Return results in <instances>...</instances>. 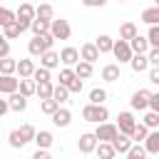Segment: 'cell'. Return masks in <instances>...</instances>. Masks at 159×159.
I'll use <instances>...</instances> for the list:
<instances>
[{
    "instance_id": "6da1fadb",
    "label": "cell",
    "mask_w": 159,
    "mask_h": 159,
    "mask_svg": "<svg viewBox=\"0 0 159 159\" xmlns=\"http://www.w3.org/2000/svg\"><path fill=\"white\" fill-rule=\"evenodd\" d=\"M35 132H37V129H35L32 124H22V127H17V129H12V132H10L7 142H10V147H12V149H22L25 144H30V142H32Z\"/></svg>"
},
{
    "instance_id": "7a4b0ae2",
    "label": "cell",
    "mask_w": 159,
    "mask_h": 159,
    "mask_svg": "<svg viewBox=\"0 0 159 159\" xmlns=\"http://www.w3.org/2000/svg\"><path fill=\"white\" fill-rule=\"evenodd\" d=\"M52 45H55V37H52L50 32H45V35H35V37L27 42V52H30V57H40L42 52L52 50Z\"/></svg>"
},
{
    "instance_id": "3957f363",
    "label": "cell",
    "mask_w": 159,
    "mask_h": 159,
    "mask_svg": "<svg viewBox=\"0 0 159 159\" xmlns=\"http://www.w3.org/2000/svg\"><path fill=\"white\" fill-rule=\"evenodd\" d=\"M82 119L84 122H92V124H102V122H107L109 119V109L104 107V104H84V109H82Z\"/></svg>"
},
{
    "instance_id": "277c9868",
    "label": "cell",
    "mask_w": 159,
    "mask_h": 159,
    "mask_svg": "<svg viewBox=\"0 0 159 159\" xmlns=\"http://www.w3.org/2000/svg\"><path fill=\"white\" fill-rule=\"evenodd\" d=\"M35 20V5H30V2H22L17 10H15V22L20 25V30L25 32V30H30V22Z\"/></svg>"
},
{
    "instance_id": "5b68a950",
    "label": "cell",
    "mask_w": 159,
    "mask_h": 159,
    "mask_svg": "<svg viewBox=\"0 0 159 159\" xmlns=\"http://www.w3.org/2000/svg\"><path fill=\"white\" fill-rule=\"evenodd\" d=\"M50 35H52L55 40H70V35H72V27H70V22H67V20H62V17H55V20L50 22Z\"/></svg>"
},
{
    "instance_id": "8992f818",
    "label": "cell",
    "mask_w": 159,
    "mask_h": 159,
    "mask_svg": "<svg viewBox=\"0 0 159 159\" xmlns=\"http://www.w3.org/2000/svg\"><path fill=\"white\" fill-rule=\"evenodd\" d=\"M92 134H94L97 142H112L119 132H117V124H112V122H102V124H97V129H94Z\"/></svg>"
},
{
    "instance_id": "52a82bcc",
    "label": "cell",
    "mask_w": 159,
    "mask_h": 159,
    "mask_svg": "<svg viewBox=\"0 0 159 159\" xmlns=\"http://www.w3.org/2000/svg\"><path fill=\"white\" fill-rule=\"evenodd\" d=\"M134 124H137V119H134L132 112H119V114H117V132H119V134L129 137L132 129H134Z\"/></svg>"
},
{
    "instance_id": "ba28073f",
    "label": "cell",
    "mask_w": 159,
    "mask_h": 159,
    "mask_svg": "<svg viewBox=\"0 0 159 159\" xmlns=\"http://www.w3.org/2000/svg\"><path fill=\"white\" fill-rule=\"evenodd\" d=\"M149 94H152V89H137V92L132 94V99H129L132 109H134V112H147V107H149Z\"/></svg>"
},
{
    "instance_id": "9c48e42d",
    "label": "cell",
    "mask_w": 159,
    "mask_h": 159,
    "mask_svg": "<svg viewBox=\"0 0 159 159\" xmlns=\"http://www.w3.org/2000/svg\"><path fill=\"white\" fill-rule=\"evenodd\" d=\"M112 55L119 60V65L129 62V60H132V50H129V42H124V40H114V45H112Z\"/></svg>"
},
{
    "instance_id": "30bf717a",
    "label": "cell",
    "mask_w": 159,
    "mask_h": 159,
    "mask_svg": "<svg viewBox=\"0 0 159 159\" xmlns=\"http://www.w3.org/2000/svg\"><path fill=\"white\" fill-rule=\"evenodd\" d=\"M77 52H80V60H82V62H89V65H94V62L99 60V52H97L94 42H84V45L77 50Z\"/></svg>"
},
{
    "instance_id": "8fae6325",
    "label": "cell",
    "mask_w": 159,
    "mask_h": 159,
    "mask_svg": "<svg viewBox=\"0 0 159 159\" xmlns=\"http://www.w3.org/2000/svg\"><path fill=\"white\" fill-rule=\"evenodd\" d=\"M57 55H60V62H62L65 67H75V65L80 62V52H77V47H62Z\"/></svg>"
},
{
    "instance_id": "7c38bea8",
    "label": "cell",
    "mask_w": 159,
    "mask_h": 159,
    "mask_svg": "<svg viewBox=\"0 0 159 159\" xmlns=\"http://www.w3.org/2000/svg\"><path fill=\"white\" fill-rule=\"evenodd\" d=\"M94 147H97V139H94V134H92V132L80 134V139H77V149H80L82 154H92V152H94Z\"/></svg>"
},
{
    "instance_id": "4fadbf2b",
    "label": "cell",
    "mask_w": 159,
    "mask_h": 159,
    "mask_svg": "<svg viewBox=\"0 0 159 159\" xmlns=\"http://www.w3.org/2000/svg\"><path fill=\"white\" fill-rule=\"evenodd\" d=\"M32 142L37 144V149H50V147L55 144V137H52V132H50V129H40V132H35Z\"/></svg>"
},
{
    "instance_id": "5bb4252c",
    "label": "cell",
    "mask_w": 159,
    "mask_h": 159,
    "mask_svg": "<svg viewBox=\"0 0 159 159\" xmlns=\"http://www.w3.org/2000/svg\"><path fill=\"white\" fill-rule=\"evenodd\" d=\"M40 67H45V70H55V67H60V55L55 52V50H47V52H42L40 55Z\"/></svg>"
},
{
    "instance_id": "9a60e30c",
    "label": "cell",
    "mask_w": 159,
    "mask_h": 159,
    "mask_svg": "<svg viewBox=\"0 0 159 159\" xmlns=\"http://www.w3.org/2000/svg\"><path fill=\"white\" fill-rule=\"evenodd\" d=\"M15 72L20 75V80H27V77H32V72H35V62H32V57L17 60V65H15Z\"/></svg>"
},
{
    "instance_id": "2e32d148",
    "label": "cell",
    "mask_w": 159,
    "mask_h": 159,
    "mask_svg": "<svg viewBox=\"0 0 159 159\" xmlns=\"http://www.w3.org/2000/svg\"><path fill=\"white\" fill-rule=\"evenodd\" d=\"M109 144H112L114 154H127V152L132 149V144H134V142H132L129 137H124V134H117V137H114V139H112Z\"/></svg>"
},
{
    "instance_id": "e0dca14e",
    "label": "cell",
    "mask_w": 159,
    "mask_h": 159,
    "mask_svg": "<svg viewBox=\"0 0 159 159\" xmlns=\"http://www.w3.org/2000/svg\"><path fill=\"white\" fill-rule=\"evenodd\" d=\"M17 77L15 75H0V94H12L17 92Z\"/></svg>"
},
{
    "instance_id": "ac0fdd59",
    "label": "cell",
    "mask_w": 159,
    "mask_h": 159,
    "mask_svg": "<svg viewBox=\"0 0 159 159\" xmlns=\"http://www.w3.org/2000/svg\"><path fill=\"white\" fill-rule=\"evenodd\" d=\"M35 20H42V22H52L55 20V7L50 2H42L35 7Z\"/></svg>"
},
{
    "instance_id": "d6986e66",
    "label": "cell",
    "mask_w": 159,
    "mask_h": 159,
    "mask_svg": "<svg viewBox=\"0 0 159 159\" xmlns=\"http://www.w3.org/2000/svg\"><path fill=\"white\" fill-rule=\"evenodd\" d=\"M129 50H132V55H147V50H149L147 37H144V35H134V37L129 40Z\"/></svg>"
},
{
    "instance_id": "ffe728a7",
    "label": "cell",
    "mask_w": 159,
    "mask_h": 159,
    "mask_svg": "<svg viewBox=\"0 0 159 159\" xmlns=\"http://www.w3.org/2000/svg\"><path fill=\"white\" fill-rule=\"evenodd\" d=\"M7 107L12 112H25L27 109V97H22L20 92H12V94H7Z\"/></svg>"
},
{
    "instance_id": "44dd1931",
    "label": "cell",
    "mask_w": 159,
    "mask_h": 159,
    "mask_svg": "<svg viewBox=\"0 0 159 159\" xmlns=\"http://www.w3.org/2000/svg\"><path fill=\"white\" fill-rule=\"evenodd\" d=\"M52 124L55 127H70L72 124V112L67 107H60L55 114H52Z\"/></svg>"
},
{
    "instance_id": "7402d4cb",
    "label": "cell",
    "mask_w": 159,
    "mask_h": 159,
    "mask_svg": "<svg viewBox=\"0 0 159 159\" xmlns=\"http://www.w3.org/2000/svg\"><path fill=\"white\" fill-rule=\"evenodd\" d=\"M142 144H144V152H147V154H159V132L152 129Z\"/></svg>"
},
{
    "instance_id": "603a6c76",
    "label": "cell",
    "mask_w": 159,
    "mask_h": 159,
    "mask_svg": "<svg viewBox=\"0 0 159 159\" xmlns=\"http://www.w3.org/2000/svg\"><path fill=\"white\" fill-rule=\"evenodd\" d=\"M72 72H75V77H77V80H82V82H84V80H89V77H92L94 67H92L89 62H82V60H80V62L72 67Z\"/></svg>"
},
{
    "instance_id": "cb8c5ba5",
    "label": "cell",
    "mask_w": 159,
    "mask_h": 159,
    "mask_svg": "<svg viewBox=\"0 0 159 159\" xmlns=\"http://www.w3.org/2000/svg\"><path fill=\"white\" fill-rule=\"evenodd\" d=\"M99 75H102V80H104V82H117V80H122L119 65H114V62H112V65H104Z\"/></svg>"
},
{
    "instance_id": "d4e9b609",
    "label": "cell",
    "mask_w": 159,
    "mask_h": 159,
    "mask_svg": "<svg viewBox=\"0 0 159 159\" xmlns=\"http://www.w3.org/2000/svg\"><path fill=\"white\" fill-rule=\"evenodd\" d=\"M127 65H129V67H132V70H134L137 75H139V72H147V70H149L147 55H132V60H129Z\"/></svg>"
},
{
    "instance_id": "484cf974",
    "label": "cell",
    "mask_w": 159,
    "mask_h": 159,
    "mask_svg": "<svg viewBox=\"0 0 159 159\" xmlns=\"http://www.w3.org/2000/svg\"><path fill=\"white\" fill-rule=\"evenodd\" d=\"M94 154H97V159H114V157H117L109 142H97V147H94Z\"/></svg>"
},
{
    "instance_id": "4316f807",
    "label": "cell",
    "mask_w": 159,
    "mask_h": 159,
    "mask_svg": "<svg viewBox=\"0 0 159 159\" xmlns=\"http://www.w3.org/2000/svg\"><path fill=\"white\" fill-rule=\"evenodd\" d=\"M134 35H139V30H137V25H134V22H122V25H119V40L129 42Z\"/></svg>"
},
{
    "instance_id": "83f0119b",
    "label": "cell",
    "mask_w": 159,
    "mask_h": 159,
    "mask_svg": "<svg viewBox=\"0 0 159 159\" xmlns=\"http://www.w3.org/2000/svg\"><path fill=\"white\" fill-rule=\"evenodd\" d=\"M112 45H114V40H112L109 35H99V37L94 40V47H97V52H99V55L112 52Z\"/></svg>"
},
{
    "instance_id": "f1b7e54d",
    "label": "cell",
    "mask_w": 159,
    "mask_h": 159,
    "mask_svg": "<svg viewBox=\"0 0 159 159\" xmlns=\"http://www.w3.org/2000/svg\"><path fill=\"white\" fill-rule=\"evenodd\" d=\"M147 134H149V129H147L142 122H137V124H134V129H132V134H129V139H132L134 144H142V142L147 139Z\"/></svg>"
},
{
    "instance_id": "f546056e",
    "label": "cell",
    "mask_w": 159,
    "mask_h": 159,
    "mask_svg": "<svg viewBox=\"0 0 159 159\" xmlns=\"http://www.w3.org/2000/svg\"><path fill=\"white\" fill-rule=\"evenodd\" d=\"M142 22H147V25H159V7L154 5V7L142 10Z\"/></svg>"
},
{
    "instance_id": "4dcf8cb0",
    "label": "cell",
    "mask_w": 159,
    "mask_h": 159,
    "mask_svg": "<svg viewBox=\"0 0 159 159\" xmlns=\"http://www.w3.org/2000/svg\"><path fill=\"white\" fill-rule=\"evenodd\" d=\"M0 30H2V32H0V35H2V37H5V40H7V42H10V40H15V37H20V35H22V30H20V25H17V22H10V25H5V27H0Z\"/></svg>"
},
{
    "instance_id": "1f68e13d",
    "label": "cell",
    "mask_w": 159,
    "mask_h": 159,
    "mask_svg": "<svg viewBox=\"0 0 159 159\" xmlns=\"http://www.w3.org/2000/svg\"><path fill=\"white\" fill-rule=\"evenodd\" d=\"M17 92H20L22 97H27V99H30V97L35 94V82H32L30 77H27V80H20V82H17Z\"/></svg>"
},
{
    "instance_id": "d6a6232c",
    "label": "cell",
    "mask_w": 159,
    "mask_h": 159,
    "mask_svg": "<svg viewBox=\"0 0 159 159\" xmlns=\"http://www.w3.org/2000/svg\"><path fill=\"white\" fill-rule=\"evenodd\" d=\"M52 87H55L52 82H37V84H35V94H37L40 99H50V97H52Z\"/></svg>"
},
{
    "instance_id": "836d02e7",
    "label": "cell",
    "mask_w": 159,
    "mask_h": 159,
    "mask_svg": "<svg viewBox=\"0 0 159 159\" xmlns=\"http://www.w3.org/2000/svg\"><path fill=\"white\" fill-rule=\"evenodd\" d=\"M30 80H32L35 84H37V82H52V72L45 70V67H35V72H32Z\"/></svg>"
},
{
    "instance_id": "e575fe53",
    "label": "cell",
    "mask_w": 159,
    "mask_h": 159,
    "mask_svg": "<svg viewBox=\"0 0 159 159\" xmlns=\"http://www.w3.org/2000/svg\"><path fill=\"white\" fill-rule=\"evenodd\" d=\"M67 97H70L67 87H62V84H55V87H52V97H50V99H55L57 104H65V102H67Z\"/></svg>"
},
{
    "instance_id": "d590c367",
    "label": "cell",
    "mask_w": 159,
    "mask_h": 159,
    "mask_svg": "<svg viewBox=\"0 0 159 159\" xmlns=\"http://www.w3.org/2000/svg\"><path fill=\"white\" fill-rule=\"evenodd\" d=\"M107 102V89L104 87H94L89 92V104H104Z\"/></svg>"
},
{
    "instance_id": "8d00e7d4",
    "label": "cell",
    "mask_w": 159,
    "mask_h": 159,
    "mask_svg": "<svg viewBox=\"0 0 159 159\" xmlns=\"http://www.w3.org/2000/svg\"><path fill=\"white\" fill-rule=\"evenodd\" d=\"M142 124H144L149 132H152V129H157V127H159V114L147 109V112H144V117H142Z\"/></svg>"
},
{
    "instance_id": "74e56055",
    "label": "cell",
    "mask_w": 159,
    "mask_h": 159,
    "mask_svg": "<svg viewBox=\"0 0 159 159\" xmlns=\"http://www.w3.org/2000/svg\"><path fill=\"white\" fill-rule=\"evenodd\" d=\"M57 109H60V104H57L55 99H42V102H40V112L47 114V117H52Z\"/></svg>"
},
{
    "instance_id": "f35d334b",
    "label": "cell",
    "mask_w": 159,
    "mask_h": 159,
    "mask_svg": "<svg viewBox=\"0 0 159 159\" xmlns=\"http://www.w3.org/2000/svg\"><path fill=\"white\" fill-rule=\"evenodd\" d=\"M15 65H17V60L2 57V60H0V75H15Z\"/></svg>"
},
{
    "instance_id": "ab89813d",
    "label": "cell",
    "mask_w": 159,
    "mask_h": 159,
    "mask_svg": "<svg viewBox=\"0 0 159 159\" xmlns=\"http://www.w3.org/2000/svg\"><path fill=\"white\" fill-rule=\"evenodd\" d=\"M30 30H32V37H35V35H45V32H50V22L32 20V22H30Z\"/></svg>"
},
{
    "instance_id": "60d3db41",
    "label": "cell",
    "mask_w": 159,
    "mask_h": 159,
    "mask_svg": "<svg viewBox=\"0 0 159 159\" xmlns=\"http://www.w3.org/2000/svg\"><path fill=\"white\" fill-rule=\"evenodd\" d=\"M147 42H149V47H159V25H149Z\"/></svg>"
},
{
    "instance_id": "b9f144b4",
    "label": "cell",
    "mask_w": 159,
    "mask_h": 159,
    "mask_svg": "<svg viewBox=\"0 0 159 159\" xmlns=\"http://www.w3.org/2000/svg\"><path fill=\"white\" fill-rule=\"evenodd\" d=\"M10 22H15V12H12L10 7H2V5H0V27H5V25H10Z\"/></svg>"
},
{
    "instance_id": "7bdbcfd3",
    "label": "cell",
    "mask_w": 159,
    "mask_h": 159,
    "mask_svg": "<svg viewBox=\"0 0 159 159\" xmlns=\"http://www.w3.org/2000/svg\"><path fill=\"white\" fill-rule=\"evenodd\" d=\"M127 159H147V152L142 144H132V149L127 152Z\"/></svg>"
},
{
    "instance_id": "ee69618b",
    "label": "cell",
    "mask_w": 159,
    "mask_h": 159,
    "mask_svg": "<svg viewBox=\"0 0 159 159\" xmlns=\"http://www.w3.org/2000/svg\"><path fill=\"white\" fill-rule=\"evenodd\" d=\"M72 80H75V72H72V67H62V70H60V84H62V87H67Z\"/></svg>"
},
{
    "instance_id": "f6af8a7d",
    "label": "cell",
    "mask_w": 159,
    "mask_h": 159,
    "mask_svg": "<svg viewBox=\"0 0 159 159\" xmlns=\"http://www.w3.org/2000/svg\"><path fill=\"white\" fill-rule=\"evenodd\" d=\"M147 62H149V67H159V47L147 50Z\"/></svg>"
},
{
    "instance_id": "bcb514c9",
    "label": "cell",
    "mask_w": 159,
    "mask_h": 159,
    "mask_svg": "<svg viewBox=\"0 0 159 159\" xmlns=\"http://www.w3.org/2000/svg\"><path fill=\"white\" fill-rule=\"evenodd\" d=\"M82 87H84V84H82V80H77V77H75V80L67 84V92H70V94H80V92H82Z\"/></svg>"
},
{
    "instance_id": "7dc6e473",
    "label": "cell",
    "mask_w": 159,
    "mask_h": 159,
    "mask_svg": "<svg viewBox=\"0 0 159 159\" xmlns=\"http://www.w3.org/2000/svg\"><path fill=\"white\" fill-rule=\"evenodd\" d=\"M147 109L159 114V94H157V92H152V94H149V107H147Z\"/></svg>"
},
{
    "instance_id": "c3c4849f",
    "label": "cell",
    "mask_w": 159,
    "mask_h": 159,
    "mask_svg": "<svg viewBox=\"0 0 159 159\" xmlns=\"http://www.w3.org/2000/svg\"><path fill=\"white\" fill-rule=\"evenodd\" d=\"M2 57H10V42L5 37H0V60Z\"/></svg>"
},
{
    "instance_id": "681fc988",
    "label": "cell",
    "mask_w": 159,
    "mask_h": 159,
    "mask_svg": "<svg viewBox=\"0 0 159 159\" xmlns=\"http://www.w3.org/2000/svg\"><path fill=\"white\" fill-rule=\"evenodd\" d=\"M82 5L84 7H104L107 0H82Z\"/></svg>"
},
{
    "instance_id": "f907efd6",
    "label": "cell",
    "mask_w": 159,
    "mask_h": 159,
    "mask_svg": "<svg viewBox=\"0 0 159 159\" xmlns=\"http://www.w3.org/2000/svg\"><path fill=\"white\" fill-rule=\"evenodd\" d=\"M147 72H149V82H154V84H159V67H149Z\"/></svg>"
},
{
    "instance_id": "816d5d0a",
    "label": "cell",
    "mask_w": 159,
    "mask_h": 159,
    "mask_svg": "<svg viewBox=\"0 0 159 159\" xmlns=\"http://www.w3.org/2000/svg\"><path fill=\"white\" fill-rule=\"evenodd\" d=\"M32 159H52V157H50V152H47V149H37V152L32 154Z\"/></svg>"
},
{
    "instance_id": "f5cc1de1",
    "label": "cell",
    "mask_w": 159,
    "mask_h": 159,
    "mask_svg": "<svg viewBox=\"0 0 159 159\" xmlns=\"http://www.w3.org/2000/svg\"><path fill=\"white\" fill-rule=\"evenodd\" d=\"M10 112V107H7V99H0V117H5Z\"/></svg>"
},
{
    "instance_id": "db71d44e",
    "label": "cell",
    "mask_w": 159,
    "mask_h": 159,
    "mask_svg": "<svg viewBox=\"0 0 159 159\" xmlns=\"http://www.w3.org/2000/svg\"><path fill=\"white\" fill-rule=\"evenodd\" d=\"M119 2H124V0H119Z\"/></svg>"
},
{
    "instance_id": "11a10c76",
    "label": "cell",
    "mask_w": 159,
    "mask_h": 159,
    "mask_svg": "<svg viewBox=\"0 0 159 159\" xmlns=\"http://www.w3.org/2000/svg\"><path fill=\"white\" fill-rule=\"evenodd\" d=\"M0 37H2V35H0Z\"/></svg>"
}]
</instances>
